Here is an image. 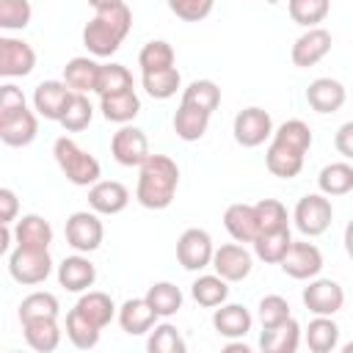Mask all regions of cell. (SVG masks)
Segmentation results:
<instances>
[{"label":"cell","mask_w":353,"mask_h":353,"mask_svg":"<svg viewBox=\"0 0 353 353\" xmlns=\"http://www.w3.org/2000/svg\"><path fill=\"white\" fill-rule=\"evenodd\" d=\"M14 245H22V248H41V251H50V243H52V226L44 215L39 212H28V215H19L14 221Z\"/></svg>","instance_id":"cell-17"},{"label":"cell","mask_w":353,"mask_h":353,"mask_svg":"<svg viewBox=\"0 0 353 353\" xmlns=\"http://www.w3.org/2000/svg\"><path fill=\"white\" fill-rule=\"evenodd\" d=\"M334 146H336V152H339L345 160H350V157H353V121H345V124L336 130Z\"/></svg>","instance_id":"cell-52"},{"label":"cell","mask_w":353,"mask_h":353,"mask_svg":"<svg viewBox=\"0 0 353 353\" xmlns=\"http://www.w3.org/2000/svg\"><path fill=\"white\" fill-rule=\"evenodd\" d=\"M124 0H88V6L94 11H105V8H113V6H121Z\"/></svg>","instance_id":"cell-54"},{"label":"cell","mask_w":353,"mask_h":353,"mask_svg":"<svg viewBox=\"0 0 353 353\" xmlns=\"http://www.w3.org/2000/svg\"><path fill=\"white\" fill-rule=\"evenodd\" d=\"M33 6L30 0H0V33L25 30L30 25Z\"/></svg>","instance_id":"cell-47"},{"label":"cell","mask_w":353,"mask_h":353,"mask_svg":"<svg viewBox=\"0 0 353 353\" xmlns=\"http://www.w3.org/2000/svg\"><path fill=\"white\" fill-rule=\"evenodd\" d=\"M22 334H25V342L39 350V353H52L58 345H61V325L58 320L52 317H44V320H28L22 323Z\"/></svg>","instance_id":"cell-29"},{"label":"cell","mask_w":353,"mask_h":353,"mask_svg":"<svg viewBox=\"0 0 353 353\" xmlns=\"http://www.w3.org/2000/svg\"><path fill=\"white\" fill-rule=\"evenodd\" d=\"M61 314V303L52 292H44V290H36L30 292L28 298H22L19 303V323H28V320H44V317H52L58 320Z\"/></svg>","instance_id":"cell-38"},{"label":"cell","mask_w":353,"mask_h":353,"mask_svg":"<svg viewBox=\"0 0 353 353\" xmlns=\"http://www.w3.org/2000/svg\"><path fill=\"white\" fill-rule=\"evenodd\" d=\"M143 298L157 317H174L182 309V290L171 281H154Z\"/></svg>","instance_id":"cell-35"},{"label":"cell","mask_w":353,"mask_h":353,"mask_svg":"<svg viewBox=\"0 0 353 353\" xmlns=\"http://www.w3.org/2000/svg\"><path fill=\"white\" fill-rule=\"evenodd\" d=\"M317 188L323 196H347L353 190V165L347 160L328 163L317 174Z\"/></svg>","instance_id":"cell-28"},{"label":"cell","mask_w":353,"mask_h":353,"mask_svg":"<svg viewBox=\"0 0 353 353\" xmlns=\"http://www.w3.org/2000/svg\"><path fill=\"white\" fill-rule=\"evenodd\" d=\"M256 309H259V323H262V328H273V325H279V323H284V320L292 317L290 303H287V298H281V295H265Z\"/></svg>","instance_id":"cell-49"},{"label":"cell","mask_w":353,"mask_h":353,"mask_svg":"<svg viewBox=\"0 0 353 353\" xmlns=\"http://www.w3.org/2000/svg\"><path fill=\"white\" fill-rule=\"evenodd\" d=\"M28 102H25V94L19 85L14 83H3L0 85V124L8 121L11 116H17L19 110H25Z\"/></svg>","instance_id":"cell-50"},{"label":"cell","mask_w":353,"mask_h":353,"mask_svg":"<svg viewBox=\"0 0 353 353\" xmlns=\"http://www.w3.org/2000/svg\"><path fill=\"white\" fill-rule=\"evenodd\" d=\"M226 353H251V347L245 342H237V339H229V345L223 347Z\"/></svg>","instance_id":"cell-55"},{"label":"cell","mask_w":353,"mask_h":353,"mask_svg":"<svg viewBox=\"0 0 353 353\" xmlns=\"http://www.w3.org/2000/svg\"><path fill=\"white\" fill-rule=\"evenodd\" d=\"M130 30H132V11L127 8V3H121L105 11H94V17L83 28V44L94 58H110L121 47Z\"/></svg>","instance_id":"cell-2"},{"label":"cell","mask_w":353,"mask_h":353,"mask_svg":"<svg viewBox=\"0 0 353 353\" xmlns=\"http://www.w3.org/2000/svg\"><path fill=\"white\" fill-rule=\"evenodd\" d=\"M91 119H94V105H91V99H88L85 94L72 91V97H69V102H66V110L61 113L58 124H61L66 132H83V130L91 124Z\"/></svg>","instance_id":"cell-39"},{"label":"cell","mask_w":353,"mask_h":353,"mask_svg":"<svg viewBox=\"0 0 353 353\" xmlns=\"http://www.w3.org/2000/svg\"><path fill=\"white\" fill-rule=\"evenodd\" d=\"M130 204V190L127 185L116 179H97L88 188V207L97 215H119Z\"/></svg>","instance_id":"cell-15"},{"label":"cell","mask_w":353,"mask_h":353,"mask_svg":"<svg viewBox=\"0 0 353 353\" xmlns=\"http://www.w3.org/2000/svg\"><path fill=\"white\" fill-rule=\"evenodd\" d=\"M97 74H99V63L88 55H77V58L66 61V66H63V83L77 94L94 91L97 88Z\"/></svg>","instance_id":"cell-30"},{"label":"cell","mask_w":353,"mask_h":353,"mask_svg":"<svg viewBox=\"0 0 353 353\" xmlns=\"http://www.w3.org/2000/svg\"><path fill=\"white\" fill-rule=\"evenodd\" d=\"M141 85L152 99H171L182 88V74L176 66L157 69V72H141Z\"/></svg>","instance_id":"cell-33"},{"label":"cell","mask_w":353,"mask_h":353,"mask_svg":"<svg viewBox=\"0 0 353 353\" xmlns=\"http://www.w3.org/2000/svg\"><path fill=\"white\" fill-rule=\"evenodd\" d=\"M174 61H176L174 47H171L168 41H163V39L146 41V44L141 47V52H138V66H141V72L168 69V66H174Z\"/></svg>","instance_id":"cell-46"},{"label":"cell","mask_w":353,"mask_h":353,"mask_svg":"<svg viewBox=\"0 0 353 353\" xmlns=\"http://www.w3.org/2000/svg\"><path fill=\"white\" fill-rule=\"evenodd\" d=\"M99 110L113 124H130L141 113V99L135 88L121 91V94H108V97H99Z\"/></svg>","instance_id":"cell-27"},{"label":"cell","mask_w":353,"mask_h":353,"mask_svg":"<svg viewBox=\"0 0 353 353\" xmlns=\"http://www.w3.org/2000/svg\"><path fill=\"white\" fill-rule=\"evenodd\" d=\"M331 44H334V39H331V33L325 28H320V25L317 28H306L295 39V44L290 50V58H292V63L298 69H309V66L320 63L331 52Z\"/></svg>","instance_id":"cell-14"},{"label":"cell","mask_w":353,"mask_h":353,"mask_svg":"<svg viewBox=\"0 0 353 353\" xmlns=\"http://www.w3.org/2000/svg\"><path fill=\"white\" fill-rule=\"evenodd\" d=\"M132 85V72L121 63H99V74H97V94L108 97V94H121L130 91Z\"/></svg>","instance_id":"cell-40"},{"label":"cell","mask_w":353,"mask_h":353,"mask_svg":"<svg viewBox=\"0 0 353 353\" xmlns=\"http://www.w3.org/2000/svg\"><path fill=\"white\" fill-rule=\"evenodd\" d=\"M69 97H72V88L63 80H44L33 91V113L47 121H58L61 113L66 110Z\"/></svg>","instance_id":"cell-16"},{"label":"cell","mask_w":353,"mask_h":353,"mask_svg":"<svg viewBox=\"0 0 353 353\" xmlns=\"http://www.w3.org/2000/svg\"><path fill=\"white\" fill-rule=\"evenodd\" d=\"M265 165H268V171H270L273 176H279V179H292V176H298L301 168H303V154L270 138L268 152H265Z\"/></svg>","instance_id":"cell-26"},{"label":"cell","mask_w":353,"mask_h":353,"mask_svg":"<svg viewBox=\"0 0 353 353\" xmlns=\"http://www.w3.org/2000/svg\"><path fill=\"white\" fill-rule=\"evenodd\" d=\"M182 105H190L196 110H204V113H215L218 105H221V88L215 80H193L188 83V88L182 91Z\"/></svg>","instance_id":"cell-36"},{"label":"cell","mask_w":353,"mask_h":353,"mask_svg":"<svg viewBox=\"0 0 353 353\" xmlns=\"http://www.w3.org/2000/svg\"><path fill=\"white\" fill-rule=\"evenodd\" d=\"M146 350L149 353H185L188 345L179 334L176 325L171 323H154L149 328V339H146Z\"/></svg>","instance_id":"cell-42"},{"label":"cell","mask_w":353,"mask_h":353,"mask_svg":"<svg viewBox=\"0 0 353 353\" xmlns=\"http://www.w3.org/2000/svg\"><path fill=\"white\" fill-rule=\"evenodd\" d=\"M138 185L135 199L146 210H165L171 207L176 188H179V165L168 154H149L138 165Z\"/></svg>","instance_id":"cell-1"},{"label":"cell","mask_w":353,"mask_h":353,"mask_svg":"<svg viewBox=\"0 0 353 353\" xmlns=\"http://www.w3.org/2000/svg\"><path fill=\"white\" fill-rule=\"evenodd\" d=\"M254 325L251 312L243 303H221L212 312V328L218 331V336L223 339H243Z\"/></svg>","instance_id":"cell-19"},{"label":"cell","mask_w":353,"mask_h":353,"mask_svg":"<svg viewBox=\"0 0 353 353\" xmlns=\"http://www.w3.org/2000/svg\"><path fill=\"white\" fill-rule=\"evenodd\" d=\"M165 6L182 22H201L212 14L215 0H165Z\"/></svg>","instance_id":"cell-48"},{"label":"cell","mask_w":353,"mask_h":353,"mask_svg":"<svg viewBox=\"0 0 353 353\" xmlns=\"http://www.w3.org/2000/svg\"><path fill=\"white\" fill-rule=\"evenodd\" d=\"M190 295L199 306L215 309L229 298V281H223L218 273H204L190 284Z\"/></svg>","instance_id":"cell-34"},{"label":"cell","mask_w":353,"mask_h":353,"mask_svg":"<svg viewBox=\"0 0 353 353\" xmlns=\"http://www.w3.org/2000/svg\"><path fill=\"white\" fill-rule=\"evenodd\" d=\"M270 138L279 141V143H284V146H290V149H295V152H301V154H306L312 149V141H314L309 124L301 121V119H287L284 124H279L273 130Z\"/></svg>","instance_id":"cell-43"},{"label":"cell","mask_w":353,"mask_h":353,"mask_svg":"<svg viewBox=\"0 0 353 353\" xmlns=\"http://www.w3.org/2000/svg\"><path fill=\"white\" fill-rule=\"evenodd\" d=\"M345 99H347V91H345V85H342L339 80H334V77H317V80H312L309 88H306V102H309V108H312L314 113H323V116L336 113V110L345 105Z\"/></svg>","instance_id":"cell-20"},{"label":"cell","mask_w":353,"mask_h":353,"mask_svg":"<svg viewBox=\"0 0 353 353\" xmlns=\"http://www.w3.org/2000/svg\"><path fill=\"white\" fill-rule=\"evenodd\" d=\"M36 69V50L17 36L0 33V77H28Z\"/></svg>","instance_id":"cell-11"},{"label":"cell","mask_w":353,"mask_h":353,"mask_svg":"<svg viewBox=\"0 0 353 353\" xmlns=\"http://www.w3.org/2000/svg\"><path fill=\"white\" fill-rule=\"evenodd\" d=\"M262 3H270V6H276V3H279V0H262Z\"/></svg>","instance_id":"cell-56"},{"label":"cell","mask_w":353,"mask_h":353,"mask_svg":"<svg viewBox=\"0 0 353 353\" xmlns=\"http://www.w3.org/2000/svg\"><path fill=\"white\" fill-rule=\"evenodd\" d=\"M301 298L312 314H325V317H334L345 306V290L334 279H317V276L309 279Z\"/></svg>","instance_id":"cell-12"},{"label":"cell","mask_w":353,"mask_h":353,"mask_svg":"<svg viewBox=\"0 0 353 353\" xmlns=\"http://www.w3.org/2000/svg\"><path fill=\"white\" fill-rule=\"evenodd\" d=\"M8 273L17 284L36 287V284L47 281V276L52 273V256H50V251H41V248L14 245V251L8 254Z\"/></svg>","instance_id":"cell-4"},{"label":"cell","mask_w":353,"mask_h":353,"mask_svg":"<svg viewBox=\"0 0 353 353\" xmlns=\"http://www.w3.org/2000/svg\"><path fill=\"white\" fill-rule=\"evenodd\" d=\"M110 154L119 165H127V168H138L152 152H149V138L141 127H132V124H121L113 138H110Z\"/></svg>","instance_id":"cell-9"},{"label":"cell","mask_w":353,"mask_h":353,"mask_svg":"<svg viewBox=\"0 0 353 353\" xmlns=\"http://www.w3.org/2000/svg\"><path fill=\"white\" fill-rule=\"evenodd\" d=\"M303 336H306V345L312 353H331L339 345V325L325 314H314V320H309Z\"/></svg>","instance_id":"cell-32"},{"label":"cell","mask_w":353,"mask_h":353,"mask_svg":"<svg viewBox=\"0 0 353 353\" xmlns=\"http://www.w3.org/2000/svg\"><path fill=\"white\" fill-rule=\"evenodd\" d=\"M254 215H256V226L259 234L262 232H279V229H290V212L279 199H259L254 204Z\"/></svg>","instance_id":"cell-44"},{"label":"cell","mask_w":353,"mask_h":353,"mask_svg":"<svg viewBox=\"0 0 353 353\" xmlns=\"http://www.w3.org/2000/svg\"><path fill=\"white\" fill-rule=\"evenodd\" d=\"M292 221L295 229L303 237H320L328 232L331 221H334V207L331 199L323 193H306L303 199H298L295 210H292Z\"/></svg>","instance_id":"cell-5"},{"label":"cell","mask_w":353,"mask_h":353,"mask_svg":"<svg viewBox=\"0 0 353 353\" xmlns=\"http://www.w3.org/2000/svg\"><path fill=\"white\" fill-rule=\"evenodd\" d=\"M212 237L204 232V229H185L176 240V262L185 268V270H204L210 268V259H212Z\"/></svg>","instance_id":"cell-13"},{"label":"cell","mask_w":353,"mask_h":353,"mask_svg":"<svg viewBox=\"0 0 353 353\" xmlns=\"http://www.w3.org/2000/svg\"><path fill=\"white\" fill-rule=\"evenodd\" d=\"M36 135H39V116L28 108L0 124V141L11 149H22V146L33 143Z\"/></svg>","instance_id":"cell-23"},{"label":"cell","mask_w":353,"mask_h":353,"mask_svg":"<svg viewBox=\"0 0 353 353\" xmlns=\"http://www.w3.org/2000/svg\"><path fill=\"white\" fill-rule=\"evenodd\" d=\"M11 243H14V234H11L8 223H0V256H6L11 251Z\"/></svg>","instance_id":"cell-53"},{"label":"cell","mask_w":353,"mask_h":353,"mask_svg":"<svg viewBox=\"0 0 353 353\" xmlns=\"http://www.w3.org/2000/svg\"><path fill=\"white\" fill-rule=\"evenodd\" d=\"M210 268H212L223 281L234 284V281H243V279L251 276L254 256H251V251H248L243 243H223L221 248L212 251Z\"/></svg>","instance_id":"cell-10"},{"label":"cell","mask_w":353,"mask_h":353,"mask_svg":"<svg viewBox=\"0 0 353 353\" xmlns=\"http://www.w3.org/2000/svg\"><path fill=\"white\" fill-rule=\"evenodd\" d=\"M287 11L295 25L317 28L331 11V0H287Z\"/></svg>","instance_id":"cell-45"},{"label":"cell","mask_w":353,"mask_h":353,"mask_svg":"<svg viewBox=\"0 0 353 353\" xmlns=\"http://www.w3.org/2000/svg\"><path fill=\"white\" fill-rule=\"evenodd\" d=\"M74 309H77L88 323H94L97 328L110 325V320L116 317V303H113V298H110L108 292H99V290H85V292H80Z\"/></svg>","instance_id":"cell-25"},{"label":"cell","mask_w":353,"mask_h":353,"mask_svg":"<svg viewBox=\"0 0 353 353\" xmlns=\"http://www.w3.org/2000/svg\"><path fill=\"white\" fill-rule=\"evenodd\" d=\"M223 226L226 232L232 234L234 243H254V237L259 234V226H256V215H254V204H245V201H234L223 210Z\"/></svg>","instance_id":"cell-21"},{"label":"cell","mask_w":353,"mask_h":353,"mask_svg":"<svg viewBox=\"0 0 353 353\" xmlns=\"http://www.w3.org/2000/svg\"><path fill=\"white\" fill-rule=\"evenodd\" d=\"M232 132H234V141L243 149H256L273 135V119H270V113L265 108L251 105V108H243L234 116Z\"/></svg>","instance_id":"cell-7"},{"label":"cell","mask_w":353,"mask_h":353,"mask_svg":"<svg viewBox=\"0 0 353 353\" xmlns=\"http://www.w3.org/2000/svg\"><path fill=\"white\" fill-rule=\"evenodd\" d=\"M99 334L102 328H97L94 323H88L77 309H72L66 314V339L77 347V350H91L99 345Z\"/></svg>","instance_id":"cell-41"},{"label":"cell","mask_w":353,"mask_h":353,"mask_svg":"<svg viewBox=\"0 0 353 353\" xmlns=\"http://www.w3.org/2000/svg\"><path fill=\"white\" fill-rule=\"evenodd\" d=\"M174 132H176V138H182V141H188V143H193V141H201L204 138V132H207V127H210V113H204V110H196V108H190V105H182L179 102V108H176V113H174Z\"/></svg>","instance_id":"cell-31"},{"label":"cell","mask_w":353,"mask_h":353,"mask_svg":"<svg viewBox=\"0 0 353 353\" xmlns=\"http://www.w3.org/2000/svg\"><path fill=\"white\" fill-rule=\"evenodd\" d=\"M63 234H66V245H72L77 254H91L102 245L105 226L94 210H77L66 218Z\"/></svg>","instance_id":"cell-6"},{"label":"cell","mask_w":353,"mask_h":353,"mask_svg":"<svg viewBox=\"0 0 353 353\" xmlns=\"http://www.w3.org/2000/svg\"><path fill=\"white\" fill-rule=\"evenodd\" d=\"M290 243H292L290 229H279V232H262V234H256L251 245H254L256 259H262L268 265H279L281 256L287 254Z\"/></svg>","instance_id":"cell-37"},{"label":"cell","mask_w":353,"mask_h":353,"mask_svg":"<svg viewBox=\"0 0 353 353\" xmlns=\"http://www.w3.org/2000/svg\"><path fill=\"white\" fill-rule=\"evenodd\" d=\"M52 157L61 168V174L77 185V188H91L99 176H102V165L94 154H88L85 149H80L72 138L61 135L55 143H52Z\"/></svg>","instance_id":"cell-3"},{"label":"cell","mask_w":353,"mask_h":353,"mask_svg":"<svg viewBox=\"0 0 353 353\" xmlns=\"http://www.w3.org/2000/svg\"><path fill=\"white\" fill-rule=\"evenodd\" d=\"M119 325L124 334L130 336H141V334H149V328L157 323V314L152 312V306L146 303V298H127L121 306H119Z\"/></svg>","instance_id":"cell-22"},{"label":"cell","mask_w":353,"mask_h":353,"mask_svg":"<svg viewBox=\"0 0 353 353\" xmlns=\"http://www.w3.org/2000/svg\"><path fill=\"white\" fill-rule=\"evenodd\" d=\"M94 281H97V265L85 254L63 256V262L58 265V284L66 292H85L94 287Z\"/></svg>","instance_id":"cell-18"},{"label":"cell","mask_w":353,"mask_h":353,"mask_svg":"<svg viewBox=\"0 0 353 353\" xmlns=\"http://www.w3.org/2000/svg\"><path fill=\"white\" fill-rule=\"evenodd\" d=\"M19 218V196L11 188H0V223H14Z\"/></svg>","instance_id":"cell-51"},{"label":"cell","mask_w":353,"mask_h":353,"mask_svg":"<svg viewBox=\"0 0 353 353\" xmlns=\"http://www.w3.org/2000/svg\"><path fill=\"white\" fill-rule=\"evenodd\" d=\"M279 265L290 279L309 281V279L320 276V270H323V251L309 240H292Z\"/></svg>","instance_id":"cell-8"},{"label":"cell","mask_w":353,"mask_h":353,"mask_svg":"<svg viewBox=\"0 0 353 353\" xmlns=\"http://www.w3.org/2000/svg\"><path fill=\"white\" fill-rule=\"evenodd\" d=\"M301 345V325L290 317L273 328H262L259 347L262 353H295Z\"/></svg>","instance_id":"cell-24"}]
</instances>
